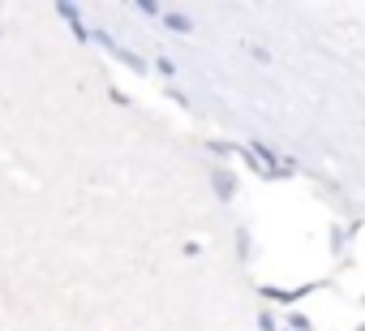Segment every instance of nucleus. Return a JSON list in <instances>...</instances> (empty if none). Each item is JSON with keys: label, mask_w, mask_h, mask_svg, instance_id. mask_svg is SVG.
<instances>
[{"label": "nucleus", "mask_w": 365, "mask_h": 331, "mask_svg": "<svg viewBox=\"0 0 365 331\" xmlns=\"http://www.w3.org/2000/svg\"><path fill=\"white\" fill-rule=\"evenodd\" d=\"M168 26H172V31H190V18H185V14H168Z\"/></svg>", "instance_id": "nucleus-2"}, {"label": "nucleus", "mask_w": 365, "mask_h": 331, "mask_svg": "<svg viewBox=\"0 0 365 331\" xmlns=\"http://www.w3.org/2000/svg\"><path fill=\"white\" fill-rule=\"evenodd\" d=\"M211 185H215V194H220L224 203H228V198L237 194V177H232L228 168H211Z\"/></svg>", "instance_id": "nucleus-1"}]
</instances>
